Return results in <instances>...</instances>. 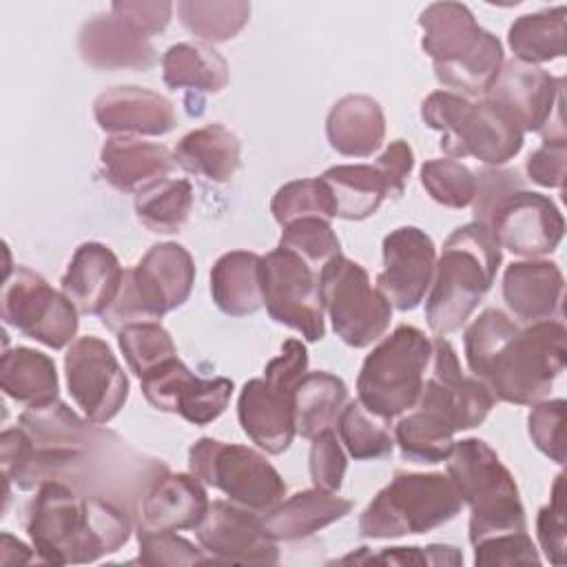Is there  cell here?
Returning <instances> with one entry per match:
<instances>
[{"instance_id": "cell-1", "label": "cell", "mask_w": 567, "mask_h": 567, "mask_svg": "<svg viewBox=\"0 0 567 567\" xmlns=\"http://www.w3.org/2000/svg\"><path fill=\"white\" fill-rule=\"evenodd\" d=\"M0 465L7 485L35 489L47 481H60L80 494L106 498L131 516L148 485L168 470L58 399L29 405L18 427L2 432Z\"/></svg>"}, {"instance_id": "cell-2", "label": "cell", "mask_w": 567, "mask_h": 567, "mask_svg": "<svg viewBox=\"0 0 567 567\" xmlns=\"http://www.w3.org/2000/svg\"><path fill=\"white\" fill-rule=\"evenodd\" d=\"M563 321L547 319L518 328L503 310H483L465 330L467 368L494 399L514 405L543 401L567 359Z\"/></svg>"}, {"instance_id": "cell-3", "label": "cell", "mask_w": 567, "mask_h": 567, "mask_svg": "<svg viewBox=\"0 0 567 567\" xmlns=\"http://www.w3.org/2000/svg\"><path fill=\"white\" fill-rule=\"evenodd\" d=\"M430 361L432 370L414 410L394 427V443L403 458L414 463L445 461L456 443L454 434L481 425L496 401L481 379L463 374L445 337L432 341Z\"/></svg>"}, {"instance_id": "cell-4", "label": "cell", "mask_w": 567, "mask_h": 567, "mask_svg": "<svg viewBox=\"0 0 567 567\" xmlns=\"http://www.w3.org/2000/svg\"><path fill=\"white\" fill-rule=\"evenodd\" d=\"M133 529V516L100 496H86L60 481L38 487L27 532L42 563H93L117 551Z\"/></svg>"}, {"instance_id": "cell-5", "label": "cell", "mask_w": 567, "mask_h": 567, "mask_svg": "<svg viewBox=\"0 0 567 567\" xmlns=\"http://www.w3.org/2000/svg\"><path fill=\"white\" fill-rule=\"evenodd\" d=\"M498 266L501 246L485 226L470 221L445 239L425 299V319L436 337L465 326L492 288Z\"/></svg>"}, {"instance_id": "cell-6", "label": "cell", "mask_w": 567, "mask_h": 567, "mask_svg": "<svg viewBox=\"0 0 567 567\" xmlns=\"http://www.w3.org/2000/svg\"><path fill=\"white\" fill-rule=\"evenodd\" d=\"M421 117L441 133V148L452 159L474 157L498 168L523 148V128L489 97L472 102L450 91H434L423 100Z\"/></svg>"}, {"instance_id": "cell-7", "label": "cell", "mask_w": 567, "mask_h": 567, "mask_svg": "<svg viewBox=\"0 0 567 567\" xmlns=\"http://www.w3.org/2000/svg\"><path fill=\"white\" fill-rule=\"evenodd\" d=\"M447 463V476L470 505V543L525 532V509L518 487L498 454L481 439L456 441Z\"/></svg>"}, {"instance_id": "cell-8", "label": "cell", "mask_w": 567, "mask_h": 567, "mask_svg": "<svg viewBox=\"0 0 567 567\" xmlns=\"http://www.w3.org/2000/svg\"><path fill=\"white\" fill-rule=\"evenodd\" d=\"M193 284L190 252L175 241L155 244L133 268L124 270L120 292L100 319L115 332L131 323L157 321L188 299Z\"/></svg>"}, {"instance_id": "cell-9", "label": "cell", "mask_w": 567, "mask_h": 567, "mask_svg": "<svg viewBox=\"0 0 567 567\" xmlns=\"http://www.w3.org/2000/svg\"><path fill=\"white\" fill-rule=\"evenodd\" d=\"M461 507L463 498L450 476L396 472L361 512L359 534L363 538L423 534L452 520Z\"/></svg>"}, {"instance_id": "cell-10", "label": "cell", "mask_w": 567, "mask_h": 567, "mask_svg": "<svg viewBox=\"0 0 567 567\" xmlns=\"http://www.w3.org/2000/svg\"><path fill=\"white\" fill-rule=\"evenodd\" d=\"M308 370L306 346L286 339L281 354L270 359L261 379L244 383L237 416L244 434L264 452L281 454L290 447L295 427V390Z\"/></svg>"}, {"instance_id": "cell-11", "label": "cell", "mask_w": 567, "mask_h": 567, "mask_svg": "<svg viewBox=\"0 0 567 567\" xmlns=\"http://www.w3.org/2000/svg\"><path fill=\"white\" fill-rule=\"evenodd\" d=\"M432 341L414 326H399L365 359L357 379L359 401L381 419H394L419 401Z\"/></svg>"}, {"instance_id": "cell-12", "label": "cell", "mask_w": 567, "mask_h": 567, "mask_svg": "<svg viewBox=\"0 0 567 567\" xmlns=\"http://www.w3.org/2000/svg\"><path fill=\"white\" fill-rule=\"evenodd\" d=\"M188 470L221 489L230 503L257 514L270 512L286 496L281 474L261 452L246 445L202 436L188 450Z\"/></svg>"}, {"instance_id": "cell-13", "label": "cell", "mask_w": 567, "mask_h": 567, "mask_svg": "<svg viewBox=\"0 0 567 567\" xmlns=\"http://www.w3.org/2000/svg\"><path fill=\"white\" fill-rule=\"evenodd\" d=\"M319 292L337 337L350 348L379 341L392 319V303L370 284L365 268L343 255L321 266Z\"/></svg>"}, {"instance_id": "cell-14", "label": "cell", "mask_w": 567, "mask_h": 567, "mask_svg": "<svg viewBox=\"0 0 567 567\" xmlns=\"http://www.w3.org/2000/svg\"><path fill=\"white\" fill-rule=\"evenodd\" d=\"M0 312L4 323L53 350L73 343L78 332L80 312L75 306L62 292L53 290L38 272L24 266H11L9 250Z\"/></svg>"}, {"instance_id": "cell-15", "label": "cell", "mask_w": 567, "mask_h": 567, "mask_svg": "<svg viewBox=\"0 0 567 567\" xmlns=\"http://www.w3.org/2000/svg\"><path fill=\"white\" fill-rule=\"evenodd\" d=\"M261 290L268 315L306 341H321L326 334L319 275L297 252L277 246L261 257Z\"/></svg>"}, {"instance_id": "cell-16", "label": "cell", "mask_w": 567, "mask_h": 567, "mask_svg": "<svg viewBox=\"0 0 567 567\" xmlns=\"http://www.w3.org/2000/svg\"><path fill=\"white\" fill-rule=\"evenodd\" d=\"M476 224L485 226L501 248L520 257L549 255L565 235V219L556 204L525 186L501 197Z\"/></svg>"}, {"instance_id": "cell-17", "label": "cell", "mask_w": 567, "mask_h": 567, "mask_svg": "<svg viewBox=\"0 0 567 567\" xmlns=\"http://www.w3.org/2000/svg\"><path fill=\"white\" fill-rule=\"evenodd\" d=\"M69 394L82 414L97 425L109 423L128 399V379L106 341L75 339L64 354Z\"/></svg>"}, {"instance_id": "cell-18", "label": "cell", "mask_w": 567, "mask_h": 567, "mask_svg": "<svg viewBox=\"0 0 567 567\" xmlns=\"http://www.w3.org/2000/svg\"><path fill=\"white\" fill-rule=\"evenodd\" d=\"M140 383L146 401L155 410L179 414L193 425L215 421L226 410L233 394L230 379H199L177 357L148 370Z\"/></svg>"}, {"instance_id": "cell-19", "label": "cell", "mask_w": 567, "mask_h": 567, "mask_svg": "<svg viewBox=\"0 0 567 567\" xmlns=\"http://www.w3.org/2000/svg\"><path fill=\"white\" fill-rule=\"evenodd\" d=\"M197 540L213 563H279L277 540L264 527L257 512L239 507L230 501H213L195 527Z\"/></svg>"}, {"instance_id": "cell-20", "label": "cell", "mask_w": 567, "mask_h": 567, "mask_svg": "<svg viewBox=\"0 0 567 567\" xmlns=\"http://www.w3.org/2000/svg\"><path fill=\"white\" fill-rule=\"evenodd\" d=\"M436 266V248L430 235L416 226H401L383 239V270L377 288L396 310H414L430 290Z\"/></svg>"}, {"instance_id": "cell-21", "label": "cell", "mask_w": 567, "mask_h": 567, "mask_svg": "<svg viewBox=\"0 0 567 567\" xmlns=\"http://www.w3.org/2000/svg\"><path fill=\"white\" fill-rule=\"evenodd\" d=\"M485 97L498 102L518 122L523 133H540L563 111V78H554L536 64L512 58L503 62Z\"/></svg>"}, {"instance_id": "cell-22", "label": "cell", "mask_w": 567, "mask_h": 567, "mask_svg": "<svg viewBox=\"0 0 567 567\" xmlns=\"http://www.w3.org/2000/svg\"><path fill=\"white\" fill-rule=\"evenodd\" d=\"M208 503L199 478L166 470L148 485L135 507L137 532L195 529L202 523Z\"/></svg>"}, {"instance_id": "cell-23", "label": "cell", "mask_w": 567, "mask_h": 567, "mask_svg": "<svg viewBox=\"0 0 567 567\" xmlns=\"http://www.w3.org/2000/svg\"><path fill=\"white\" fill-rule=\"evenodd\" d=\"M93 115L113 135H166L175 128L173 102L140 86H113L97 95Z\"/></svg>"}, {"instance_id": "cell-24", "label": "cell", "mask_w": 567, "mask_h": 567, "mask_svg": "<svg viewBox=\"0 0 567 567\" xmlns=\"http://www.w3.org/2000/svg\"><path fill=\"white\" fill-rule=\"evenodd\" d=\"M122 279L124 268L115 252L104 244L86 241L75 250L60 284L80 315H102L117 297Z\"/></svg>"}, {"instance_id": "cell-25", "label": "cell", "mask_w": 567, "mask_h": 567, "mask_svg": "<svg viewBox=\"0 0 567 567\" xmlns=\"http://www.w3.org/2000/svg\"><path fill=\"white\" fill-rule=\"evenodd\" d=\"M82 60L93 69H151L157 62L151 38L137 33L124 20L95 16L84 22L78 38Z\"/></svg>"}, {"instance_id": "cell-26", "label": "cell", "mask_w": 567, "mask_h": 567, "mask_svg": "<svg viewBox=\"0 0 567 567\" xmlns=\"http://www.w3.org/2000/svg\"><path fill=\"white\" fill-rule=\"evenodd\" d=\"M563 288L565 279L554 261H516L503 272V299L509 312L525 323L556 319L560 315Z\"/></svg>"}, {"instance_id": "cell-27", "label": "cell", "mask_w": 567, "mask_h": 567, "mask_svg": "<svg viewBox=\"0 0 567 567\" xmlns=\"http://www.w3.org/2000/svg\"><path fill=\"white\" fill-rule=\"evenodd\" d=\"M100 164L104 179L122 193H137L144 186L168 177L177 166L175 155L166 146L133 135L109 137L102 144Z\"/></svg>"}, {"instance_id": "cell-28", "label": "cell", "mask_w": 567, "mask_h": 567, "mask_svg": "<svg viewBox=\"0 0 567 567\" xmlns=\"http://www.w3.org/2000/svg\"><path fill=\"white\" fill-rule=\"evenodd\" d=\"M350 509H352V501L337 496V492L312 487V489H301L290 498L281 501L261 518L272 540L292 543V540L308 538L315 532L323 529L326 525L341 520L346 514H350Z\"/></svg>"}, {"instance_id": "cell-29", "label": "cell", "mask_w": 567, "mask_h": 567, "mask_svg": "<svg viewBox=\"0 0 567 567\" xmlns=\"http://www.w3.org/2000/svg\"><path fill=\"white\" fill-rule=\"evenodd\" d=\"M330 146L346 157H368L381 148L385 115L370 95H346L337 100L326 117Z\"/></svg>"}, {"instance_id": "cell-30", "label": "cell", "mask_w": 567, "mask_h": 567, "mask_svg": "<svg viewBox=\"0 0 567 567\" xmlns=\"http://www.w3.org/2000/svg\"><path fill=\"white\" fill-rule=\"evenodd\" d=\"M419 27L423 29L421 47L432 58L434 66L465 58L485 35L474 13L461 2H434L425 7Z\"/></svg>"}, {"instance_id": "cell-31", "label": "cell", "mask_w": 567, "mask_h": 567, "mask_svg": "<svg viewBox=\"0 0 567 567\" xmlns=\"http://www.w3.org/2000/svg\"><path fill=\"white\" fill-rule=\"evenodd\" d=\"M210 295L224 315H255L264 306L261 255L250 250L221 255L210 270Z\"/></svg>"}, {"instance_id": "cell-32", "label": "cell", "mask_w": 567, "mask_h": 567, "mask_svg": "<svg viewBox=\"0 0 567 567\" xmlns=\"http://www.w3.org/2000/svg\"><path fill=\"white\" fill-rule=\"evenodd\" d=\"M175 164L186 173L206 177L210 182H228L241 164V144L224 124H206L186 133L175 151Z\"/></svg>"}, {"instance_id": "cell-33", "label": "cell", "mask_w": 567, "mask_h": 567, "mask_svg": "<svg viewBox=\"0 0 567 567\" xmlns=\"http://www.w3.org/2000/svg\"><path fill=\"white\" fill-rule=\"evenodd\" d=\"M0 388L18 403H49L58 399L60 390L55 363L47 354L31 348H4L0 361Z\"/></svg>"}, {"instance_id": "cell-34", "label": "cell", "mask_w": 567, "mask_h": 567, "mask_svg": "<svg viewBox=\"0 0 567 567\" xmlns=\"http://www.w3.org/2000/svg\"><path fill=\"white\" fill-rule=\"evenodd\" d=\"M328 186L337 217L361 221L374 215L388 197L385 182L374 164H341L321 175Z\"/></svg>"}, {"instance_id": "cell-35", "label": "cell", "mask_w": 567, "mask_h": 567, "mask_svg": "<svg viewBox=\"0 0 567 567\" xmlns=\"http://www.w3.org/2000/svg\"><path fill=\"white\" fill-rule=\"evenodd\" d=\"M348 403L346 383L330 372H306L295 390V427L303 439L332 430Z\"/></svg>"}, {"instance_id": "cell-36", "label": "cell", "mask_w": 567, "mask_h": 567, "mask_svg": "<svg viewBox=\"0 0 567 567\" xmlns=\"http://www.w3.org/2000/svg\"><path fill=\"white\" fill-rule=\"evenodd\" d=\"M162 78L168 89L217 93L228 84V62L206 44L179 42L162 55Z\"/></svg>"}, {"instance_id": "cell-37", "label": "cell", "mask_w": 567, "mask_h": 567, "mask_svg": "<svg viewBox=\"0 0 567 567\" xmlns=\"http://www.w3.org/2000/svg\"><path fill=\"white\" fill-rule=\"evenodd\" d=\"M567 40V7H554L538 13H527L514 20L507 33L514 60L540 64L565 55Z\"/></svg>"}, {"instance_id": "cell-38", "label": "cell", "mask_w": 567, "mask_h": 567, "mask_svg": "<svg viewBox=\"0 0 567 567\" xmlns=\"http://www.w3.org/2000/svg\"><path fill=\"white\" fill-rule=\"evenodd\" d=\"M503 62L505 58L501 40L485 31V35L481 38L472 53L452 64L434 66V75L443 86L450 89V93L463 97H478L487 95V91L492 89L503 69Z\"/></svg>"}, {"instance_id": "cell-39", "label": "cell", "mask_w": 567, "mask_h": 567, "mask_svg": "<svg viewBox=\"0 0 567 567\" xmlns=\"http://www.w3.org/2000/svg\"><path fill=\"white\" fill-rule=\"evenodd\" d=\"M193 186L188 179H157L135 193L137 219L159 235L177 233L190 215Z\"/></svg>"}, {"instance_id": "cell-40", "label": "cell", "mask_w": 567, "mask_h": 567, "mask_svg": "<svg viewBox=\"0 0 567 567\" xmlns=\"http://www.w3.org/2000/svg\"><path fill=\"white\" fill-rule=\"evenodd\" d=\"M182 24L204 42H226L235 38L250 18L244 0H184L177 2Z\"/></svg>"}, {"instance_id": "cell-41", "label": "cell", "mask_w": 567, "mask_h": 567, "mask_svg": "<svg viewBox=\"0 0 567 567\" xmlns=\"http://www.w3.org/2000/svg\"><path fill=\"white\" fill-rule=\"evenodd\" d=\"M341 443L354 461H372L388 456L394 447V439L388 427V419L370 412L359 399L348 401L337 419Z\"/></svg>"}, {"instance_id": "cell-42", "label": "cell", "mask_w": 567, "mask_h": 567, "mask_svg": "<svg viewBox=\"0 0 567 567\" xmlns=\"http://www.w3.org/2000/svg\"><path fill=\"white\" fill-rule=\"evenodd\" d=\"M270 213L279 226L303 217H321L328 221L337 217L332 195L321 177L295 179L284 184L270 202Z\"/></svg>"}, {"instance_id": "cell-43", "label": "cell", "mask_w": 567, "mask_h": 567, "mask_svg": "<svg viewBox=\"0 0 567 567\" xmlns=\"http://www.w3.org/2000/svg\"><path fill=\"white\" fill-rule=\"evenodd\" d=\"M117 346L135 377H144L159 363L177 357L175 343L157 321L131 323L117 332Z\"/></svg>"}, {"instance_id": "cell-44", "label": "cell", "mask_w": 567, "mask_h": 567, "mask_svg": "<svg viewBox=\"0 0 567 567\" xmlns=\"http://www.w3.org/2000/svg\"><path fill=\"white\" fill-rule=\"evenodd\" d=\"M421 184L427 195L447 208H465L476 193V175L452 157L427 159L421 166Z\"/></svg>"}, {"instance_id": "cell-45", "label": "cell", "mask_w": 567, "mask_h": 567, "mask_svg": "<svg viewBox=\"0 0 567 567\" xmlns=\"http://www.w3.org/2000/svg\"><path fill=\"white\" fill-rule=\"evenodd\" d=\"M279 246L297 252L310 266H323L332 257L341 255L339 237L334 235L328 219L303 217L281 226Z\"/></svg>"}, {"instance_id": "cell-46", "label": "cell", "mask_w": 567, "mask_h": 567, "mask_svg": "<svg viewBox=\"0 0 567 567\" xmlns=\"http://www.w3.org/2000/svg\"><path fill=\"white\" fill-rule=\"evenodd\" d=\"M565 399L534 403L527 427L532 443L554 463H565Z\"/></svg>"}, {"instance_id": "cell-47", "label": "cell", "mask_w": 567, "mask_h": 567, "mask_svg": "<svg viewBox=\"0 0 567 567\" xmlns=\"http://www.w3.org/2000/svg\"><path fill=\"white\" fill-rule=\"evenodd\" d=\"M536 532L547 560L556 567L567 558V525H565V474H558L551 485V498L540 507Z\"/></svg>"}, {"instance_id": "cell-48", "label": "cell", "mask_w": 567, "mask_h": 567, "mask_svg": "<svg viewBox=\"0 0 567 567\" xmlns=\"http://www.w3.org/2000/svg\"><path fill=\"white\" fill-rule=\"evenodd\" d=\"M140 556L144 565H195L208 563L204 549H197L190 540L175 532H137Z\"/></svg>"}, {"instance_id": "cell-49", "label": "cell", "mask_w": 567, "mask_h": 567, "mask_svg": "<svg viewBox=\"0 0 567 567\" xmlns=\"http://www.w3.org/2000/svg\"><path fill=\"white\" fill-rule=\"evenodd\" d=\"M337 563H363V565H461L463 556L456 547L450 545H430V547H388L379 554H368V547H361L359 554L339 558Z\"/></svg>"}, {"instance_id": "cell-50", "label": "cell", "mask_w": 567, "mask_h": 567, "mask_svg": "<svg viewBox=\"0 0 567 567\" xmlns=\"http://www.w3.org/2000/svg\"><path fill=\"white\" fill-rule=\"evenodd\" d=\"M474 563L481 567L492 565H538L540 556L525 532H509L485 538L474 545Z\"/></svg>"}, {"instance_id": "cell-51", "label": "cell", "mask_w": 567, "mask_h": 567, "mask_svg": "<svg viewBox=\"0 0 567 567\" xmlns=\"http://www.w3.org/2000/svg\"><path fill=\"white\" fill-rule=\"evenodd\" d=\"M346 454L332 430H326L312 439L310 445V478L315 487L326 492H339L346 474Z\"/></svg>"}, {"instance_id": "cell-52", "label": "cell", "mask_w": 567, "mask_h": 567, "mask_svg": "<svg viewBox=\"0 0 567 567\" xmlns=\"http://www.w3.org/2000/svg\"><path fill=\"white\" fill-rule=\"evenodd\" d=\"M567 166V140H545L529 153L525 171L529 179L545 188H563Z\"/></svg>"}, {"instance_id": "cell-53", "label": "cell", "mask_w": 567, "mask_h": 567, "mask_svg": "<svg viewBox=\"0 0 567 567\" xmlns=\"http://www.w3.org/2000/svg\"><path fill=\"white\" fill-rule=\"evenodd\" d=\"M111 13L120 20H124L128 27H133L137 33L153 38L155 33H162L171 20L173 4L171 2H148V0H135V2H113Z\"/></svg>"}, {"instance_id": "cell-54", "label": "cell", "mask_w": 567, "mask_h": 567, "mask_svg": "<svg viewBox=\"0 0 567 567\" xmlns=\"http://www.w3.org/2000/svg\"><path fill=\"white\" fill-rule=\"evenodd\" d=\"M374 166L379 168L385 188H388V197H401L405 190V182L410 177V171L414 166V153L410 148V144L405 140H394L390 142V146L377 157Z\"/></svg>"}, {"instance_id": "cell-55", "label": "cell", "mask_w": 567, "mask_h": 567, "mask_svg": "<svg viewBox=\"0 0 567 567\" xmlns=\"http://www.w3.org/2000/svg\"><path fill=\"white\" fill-rule=\"evenodd\" d=\"M2 551H0V560L2 558H7L9 554H13V558H11V565H22V563H31L33 560V556H31V549L24 545V543H20L18 538H13L11 534H2Z\"/></svg>"}]
</instances>
